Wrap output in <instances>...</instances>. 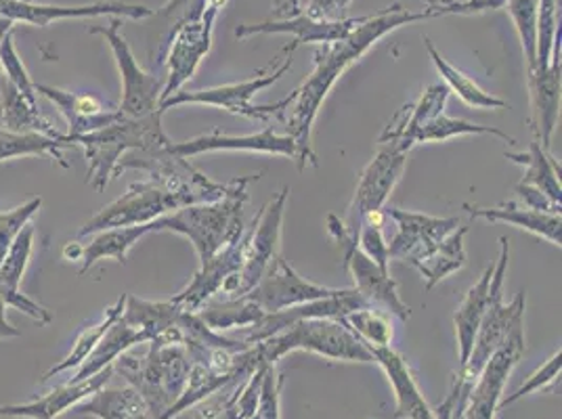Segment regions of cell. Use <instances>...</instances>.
Masks as SVG:
<instances>
[{
  "instance_id": "obj_1",
  "label": "cell",
  "mask_w": 562,
  "mask_h": 419,
  "mask_svg": "<svg viewBox=\"0 0 562 419\" xmlns=\"http://www.w3.org/2000/svg\"><path fill=\"white\" fill-rule=\"evenodd\" d=\"M432 18H435V13L430 9H424L416 13L397 2L378 13L366 15L363 24L359 25L347 38L322 45L315 50V70L292 93V103L285 107L283 116L280 117L285 126V135H290L296 143L299 170H305L306 166L317 168V156L311 145L313 124H315L317 114L331 91V87L336 84V80L386 34L395 32L403 25L418 24V22L432 20Z\"/></svg>"
},
{
  "instance_id": "obj_2",
  "label": "cell",
  "mask_w": 562,
  "mask_h": 419,
  "mask_svg": "<svg viewBox=\"0 0 562 419\" xmlns=\"http://www.w3.org/2000/svg\"><path fill=\"white\" fill-rule=\"evenodd\" d=\"M258 179L260 174L237 177L229 183V191L221 200L166 214L154 220V234L170 231L186 235L198 252L200 264L209 262L214 254L235 244L246 231L244 208L250 200L248 186Z\"/></svg>"
},
{
  "instance_id": "obj_3",
  "label": "cell",
  "mask_w": 562,
  "mask_h": 419,
  "mask_svg": "<svg viewBox=\"0 0 562 419\" xmlns=\"http://www.w3.org/2000/svg\"><path fill=\"white\" fill-rule=\"evenodd\" d=\"M70 140L74 147L85 149L89 162V185L103 191L112 177H116L117 163L128 151L158 149L172 139L162 128V112L158 110L145 117H120L97 133Z\"/></svg>"
},
{
  "instance_id": "obj_4",
  "label": "cell",
  "mask_w": 562,
  "mask_h": 419,
  "mask_svg": "<svg viewBox=\"0 0 562 419\" xmlns=\"http://www.w3.org/2000/svg\"><path fill=\"white\" fill-rule=\"evenodd\" d=\"M188 350L179 344L149 342L145 354H122L116 359V372L131 388L145 400L151 419L160 418L166 409L181 396L188 384Z\"/></svg>"
},
{
  "instance_id": "obj_5",
  "label": "cell",
  "mask_w": 562,
  "mask_h": 419,
  "mask_svg": "<svg viewBox=\"0 0 562 419\" xmlns=\"http://www.w3.org/2000/svg\"><path fill=\"white\" fill-rule=\"evenodd\" d=\"M206 202H212L211 197L193 189H177L154 179L139 181L128 186L126 193H122L112 204L99 210L91 220H87L78 237H89L116 227L147 225L177 210Z\"/></svg>"
},
{
  "instance_id": "obj_6",
  "label": "cell",
  "mask_w": 562,
  "mask_h": 419,
  "mask_svg": "<svg viewBox=\"0 0 562 419\" xmlns=\"http://www.w3.org/2000/svg\"><path fill=\"white\" fill-rule=\"evenodd\" d=\"M260 359L276 365L288 352L306 350L331 361L347 363H374V354L349 327L336 319H305L296 321L280 333L257 344Z\"/></svg>"
},
{
  "instance_id": "obj_7",
  "label": "cell",
  "mask_w": 562,
  "mask_h": 419,
  "mask_svg": "<svg viewBox=\"0 0 562 419\" xmlns=\"http://www.w3.org/2000/svg\"><path fill=\"white\" fill-rule=\"evenodd\" d=\"M225 4L227 0H191L183 20L172 27L165 59L168 73L162 101L183 91L202 59L211 53L214 22Z\"/></svg>"
},
{
  "instance_id": "obj_8",
  "label": "cell",
  "mask_w": 562,
  "mask_h": 419,
  "mask_svg": "<svg viewBox=\"0 0 562 419\" xmlns=\"http://www.w3.org/2000/svg\"><path fill=\"white\" fill-rule=\"evenodd\" d=\"M299 48L296 43H292L288 50V57L283 59L278 70L273 73H265L258 71L255 78L248 80H239V82H232V84H223V87H212V89H202V91H179L172 97H168L166 101L160 103V112L165 114L166 110L170 107H179V105H211V107H218L225 110L234 116L248 117V120H258L265 122L269 117H281L285 107L292 103V94L281 99L273 105H255L252 97L273 87L276 82H280L281 78L288 73L294 64V50Z\"/></svg>"
},
{
  "instance_id": "obj_9",
  "label": "cell",
  "mask_w": 562,
  "mask_h": 419,
  "mask_svg": "<svg viewBox=\"0 0 562 419\" xmlns=\"http://www.w3.org/2000/svg\"><path fill=\"white\" fill-rule=\"evenodd\" d=\"M290 189L283 186L280 193L258 212L250 227H246V248L239 271L223 283L221 296L241 298L250 294L267 273L269 264L280 257L281 225Z\"/></svg>"
},
{
  "instance_id": "obj_10",
  "label": "cell",
  "mask_w": 562,
  "mask_h": 419,
  "mask_svg": "<svg viewBox=\"0 0 562 419\" xmlns=\"http://www.w3.org/2000/svg\"><path fill=\"white\" fill-rule=\"evenodd\" d=\"M499 244H502V252H499V258L493 262L487 308H485L483 321L476 331L469 361L464 367L458 370V373L464 375L469 382L476 380V375L485 367V363L490 361L493 352L504 344L516 317L525 315V303H527L525 292H518L513 303L504 304V281H506V271H508L510 246H508L506 237H499Z\"/></svg>"
},
{
  "instance_id": "obj_11",
  "label": "cell",
  "mask_w": 562,
  "mask_h": 419,
  "mask_svg": "<svg viewBox=\"0 0 562 419\" xmlns=\"http://www.w3.org/2000/svg\"><path fill=\"white\" fill-rule=\"evenodd\" d=\"M120 18H112L108 25H93L89 32L103 36L114 53L120 82H122V99H120V114L126 117H145L158 112L162 93H165L166 78L156 73H147L135 59L133 50L128 47L124 34L120 32Z\"/></svg>"
},
{
  "instance_id": "obj_12",
  "label": "cell",
  "mask_w": 562,
  "mask_h": 419,
  "mask_svg": "<svg viewBox=\"0 0 562 419\" xmlns=\"http://www.w3.org/2000/svg\"><path fill=\"white\" fill-rule=\"evenodd\" d=\"M407 162V151L401 149L395 143H380V149L374 156V160L366 166L359 185L355 189L352 202L347 210L345 229L349 235V246L351 254L359 248V231L366 214L370 212H380L384 208L391 191L395 189L403 170Z\"/></svg>"
},
{
  "instance_id": "obj_13",
  "label": "cell",
  "mask_w": 562,
  "mask_h": 419,
  "mask_svg": "<svg viewBox=\"0 0 562 419\" xmlns=\"http://www.w3.org/2000/svg\"><path fill=\"white\" fill-rule=\"evenodd\" d=\"M525 354V315L516 317L504 344L493 352L485 367L472 382L467 419H495L504 386Z\"/></svg>"
},
{
  "instance_id": "obj_14",
  "label": "cell",
  "mask_w": 562,
  "mask_h": 419,
  "mask_svg": "<svg viewBox=\"0 0 562 419\" xmlns=\"http://www.w3.org/2000/svg\"><path fill=\"white\" fill-rule=\"evenodd\" d=\"M126 18V20H147L154 18L156 11L145 4L128 2H93V4H43L34 0H0V20L11 24H30L47 27L61 20H85V18Z\"/></svg>"
},
{
  "instance_id": "obj_15",
  "label": "cell",
  "mask_w": 562,
  "mask_h": 419,
  "mask_svg": "<svg viewBox=\"0 0 562 419\" xmlns=\"http://www.w3.org/2000/svg\"><path fill=\"white\" fill-rule=\"evenodd\" d=\"M340 292L342 290L317 285L313 281L301 278L280 254L269 264L267 273L262 275V280L258 281L257 287L250 294H246V298L257 304L262 313H278L290 306L331 298V296H338Z\"/></svg>"
},
{
  "instance_id": "obj_16",
  "label": "cell",
  "mask_w": 562,
  "mask_h": 419,
  "mask_svg": "<svg viewBox=\"0 0 562 419\" xmlns=\"http://www.w3.org/2000/svg\"><path fill=\"white\" fill-rule=\"evenodd\" d=\"M384 216L395 220L397 235L389 244V254L393 260L409 262L412 258L420 257L441 244L447 235L453 234L460 227V218H441L428 216L420 212L403 208H382Z\"/></svg>"
},
{
  "instance_id": "obj_17",
  "label": "cell",
  "mask_w": 562,
  "mask_h": 419,
  "mask_svg": "<svg viewBox=\"0 0 562 419\" xmlns=\"http://www.w3.org/2000/svg\"><path fill=\"white\" fill-rule=\"evenodd\" d=\"M170 149L181 158H193L200 154H212V151H250V154H267V156H283L292 158L296 162L299 149L296 143L290 135H280L273 131V126H267L260 133L235 137L225 135L221 131H212L209 135H200L195 139L183 140L170 145Z\"/></svg>"
},
{
  "instance_id": "obj_18",
  "label": "cell",
  "mask_w": 562,
  "mask_h": 419,
  "mask_svg": "<svg viewBox=\"0 0 562 419\" xmlns=\"http://www.w3.org/2000/svg\"><path fill=\"white\" fill-rule=\"evenodd\" d=\"M363 18H340V20H315L306 13H299L294 18L285 20H271L262 24H244L235 30V38L244 41L257 34H290L294 36L296 45H328L347 38L359 25L363 24Z\"/></svg>"
},
{
  "instance_id": "obj_19",
  "label": "cell",
  "mask_w": 562,
  "mask_h": 419,
  "mask_svg": "<svg viewBox=\"0 0 562 419\" xmlns=\"http://www.w3.org/2000/svg\"><path fill=\"white\" fill-rule=\"evenodd\" d=\"M114 373V367H108L103 372L94 373L80 382H66L59 388H53L48 395L27 400L22 405H0V416L4 418L27 419H57L70 411L71 407H78L82 400L91 398L94 393L105 388Z\"/></svg>"
},
{
  "instance_id": "obj_20",
  "label": "cell",
  "mask_w": 562,
  "mask_h": 419,
  "mask_svg": "<svg viewBox=\"0 0 562 419\" xmlns=\"http://www.w3.org/2000/svg\"><path fill=\"white\" fill-rule=\"evenodd\" d=\"M244 248H246V231L235 244L223 248L209 262L200 264V271L193 275V280H191L188 287L181 290L172 301L181 304V308L189 310V313L200 310L204 304L211 301L212 296L221 294L223 283L239 271Z\"/></svg>"
},
{
  "instance_id": "obj_21",
  "label": "cell",
  "mask_w": 562,
  "mask_h": 419,
  "mask_svg": "<svg viewBox=\"0 0 562 419\" xmlns=\"http://www.w3.org/2000/svg\"><path fill=\"white\" fill-rule=\"evenodd\" d=\"M36 93L45 94L53 105L59 107L61 116L68 122V139L91 135L124 117L120 110L105 107L93 94L70 93L48 84H36Z\"/></svg>"
},
{
  "instance_id": "obj_22",
  "label": "cell",
  "mask_w": 562,
  "mask_h": 419,
  "mask_svg": "<svg viewBox=\"0 0 562 419\" xmlns=\"http://www.w3.org/2000/svg\"><path fill=\"white\" fill-rule=\"evenodd\" d=\"M345 269L352 275L355 292L368 306L395 315L401 321L412 317V308L398 296L397 281L391 280V273H382L359 248L345 262Z\"/></svg>"
},
{
  "instance_id": "obj_23",
  "label": "cell",
  "mask_w": 562,
  "mask_h": 419,
  "mask_svg": "<svg viewBox=\"0 0 562 419\" xmlns=\"http://www.w3.org/2000/svg\"><path fill=\"white\" fill-rule=\"evenodd\" d=\"M531 94V126L538 143L548 151L561 114V59L548 70L527 71Z\"/></svg>"
},
{
  "instance_id": "obj_24",
  "label": "cell",
  "mask_w": 562,
  "mask_h": 419,
  "mask_svg": "<svg viewBox=\"0 0 562 419\" xmlns=\"http://www.w3.org/2000/svg\"><path fill=\"white\" fill-rule=\"evenodd\" d=\"M374 363H378L395 393V418L398 419H437L435 411L428 407L426 398L420 393L414 375L409 372L405 359L398 354L397 350L386 347V349H372Z\"/></svg>"
},
{
  "instance_id": "obj_25",
  "label": "cell",
  "mask_w": 562,
  "mask_h": 419,
  "mask_svg": "<svg viewBox=\"0 0 562 419\" xmlns=\"http://www.w3.org/2000/svg\"><path fill=\"white\" fill-rule=\"evenodd\" d=\"M464 210H469L470 218H483L490 223H506L518 227L522 231L538 235L548 239L552 246L561 248L562 241V218L561 214H550V212H539V210L520 206L516 202H506L497 208H479L464 204Z\"/></svg>"
},
{
  "instance_id": "obj_26",
  "label": "cell",
  "mask_w": 562,
  "mask_h": 419,
  "mask_svg": "<svg viewBox=\"0 0 562 419\" xmlns=\"http://www.w3.org/2000/svg\"><path fill=\"white\" fill-rule=\"evenodd\" d=\"M181 313H183L181 304H177L175 301L154 303V301H143L133 294H126L124 310H122L120 319L126 326L139 329L140 333L147 338V344L149 342L165 344L168 331L177 327Z\"/></svg>"
},
{
  "instance_id": "obj_27",
  "label": "cell",
  "mask_w": 562,
  "mask_h": 419,
  "mask_svg": "<svg viewBox=\"0 0 562 419\" xmlns=\"http://www.w3.org/2000/svg\"><path fill=\"white\" fill-rule=\"evenodd\" d=\"M469 234V227H458L453 234L447 235L441 244L430 248L420 257L412 258L409 264L420 271L426 280V292L435 290L441 281L453 275L467 264V248L464 237Z\"/></svg>"
},
{
  "instance_id": "obj_28",
  "label": "cell",
  "mask_w": 562,
  "mask_h": 419,
  "mask_svg": "<svg viewBox=\"0 0 562 419\" xmlns=\"http://www.w3.org/2000/svg\"><path fill=\"white\" fill-rule=\"evenodd\" d=\"M0 120L4 124V131L11 133H41L55 139L64 137V133H59L47 117L41 114L38 103L25 99L7 78H2L0 82Z\"/></svg>"
},
{
  "instance_id": "obj_29",
  "label": "cell",
  "mask_w": 562,
  "mask_h": 419,
  "mask_svg": "<svg viewBox=\"0 0 562 419\" xmlns=\"http://www.w3.org/2000/svg\"><path fill=\"white\" fill-rule=\"evenodd\" d=\"M493 264L485 269L481 280L476 281L464 296L462 304L458 306L453 315V326H456V338H458V354H460V367L467 365L470 352L474 347V338L479 326L483 321L485 308H487V298H490V283H492Z\"/></svg>"
},
{
  "instance_id": "obj_30",
  "label": "cell",
  "mask_w": 562,
  "mask_h": 419,
  "mask_svg": "<svg viewBox=\"0 0 562 419\" xmlns=\"http://www.w3.org/2000/svg\"><path fill=\"white\" fill-rule=\"evenodd\" d=\"M78 416L97 419H151L139 393L126 388H101L76 407Z\"/></svg>"
},
{
  "instance_id": "obj_31",
  "label": "cell",
  "mask_w": 562,
  "mask_h": 419,
  "mask_svg": "<svg viewBox=\"0 0 562 419\" xmlns=\"http://www.w3.org/2000/svg\"><path fill=\"white\" fill-rule=\"evenodd\" d=\"M137 344H147V338L140 333L139 329L126 326L117 317L112 327L108 329V333L101 338V342L97 344V349L89 354V359L78 367V372L71 377L70 382L87 380L94 373L112 367V363H116L117 356H122L124 352H128Z\"/></svg>"
},
{
  "instance_id": "obj_32",
  "label": "cell",
  "mask_w": 562,
  "mask_h": 419,
  "mask_svg": "<svg viewBox=\"0 0 562 419\" xmlns=\"http://www.w3.org/2000/svg\"><path fill=\"white\" fill-rule=\"evenodd\" d=\"M147 234H154V223L135 225V227H116V229H105L94 234L93 239L82 250V258H80L82 267L78 273L85 275L94 262L103 258H114L116 262L124 264L133 246L139 244L140 237Z\"/></svg>"
},
{
  "instance_id": "obj_33",
  "label": "cell",
  "mask_w": 562,
  "mask_h": 419,
  "mask_svg": "<svg viewBox=\"0 0 562 419\" xmlns=\"http://www.w3.org/2000/svg\"><path fill=\"white\" fill-rule=\"evenodd\" d=\"M424 47L428 50V55H430L435 68L439 71V76L443 78L447 91L456 94L469 107H476V110H504V107H508V101L483 91L464 71H460L456 66H451L446 57L437 50V47L430 43L428 36H424Z\"/></svg>"
},
{
  "instance_id": "obj_34",
  "label": "cell",
  "mask_w": 562,
  "mask_h": 419,
  "mask_svg": "<svg viewBox=\"0 0 562 419\" xmlns=\"http://www.w3.org/2000/svg\"><path fill=\"white\" fill-rule=\"evenodd\" d=\"M504 156L510 162L527 166V172H525L520 183L536 186L543 195H548L554 204H561V166L539 145L538 140L531 143L529 149L522 151V154H508L506 151Z\"/></svg>"
},
{
  "instance_id": "obj_35",
  "label": "cell",
  "mask_w": 562,
  "mask_h": 419,
  "mask_svg": "<svg viewBox=\"0 0 562 419\" xmlns=\"http://www.w3.org/2000/svg\"><path fill=\"white\" fill-rule=\"evenodd\" d=\"M66 147H74L68 135H64L61 139H55L41 133H11L0 128V162L13 160V158L47 156L50 160H57L64 168H68L70 163L64 158Z\"/></svg>"
},
{
  "instance_id": "obj_36",
  "label": "cell",
  "mask_w": 562,
  "mask_h": 419,
  "mask_svg": "<svg viewBox=\"0 0 562 419\" xmlns=\"http://www.w3.org/2000/svg\"><path fill=\"white\" fill-rule=\"evenodd\" d=\"M200 315V319L206 326L218 331V333H227L232 329H246V327L258 324L267 313H262L257 304L244 298H225L223 303L209 304L202 306L200 310H195Z\"/></svg>"
},
{
  "instance_id": "obj_37",
  "label": "cell",
  "mask_w": 562,
  "mask_h": 419,
  "mask_svg": "<svg viewBox=\"0 0 562 419\" xmlns=\"http://www.w3.org/2000/svg\"><path fill=\"white\" fill-rule=\"evenodd\" d=\"M124 301H126V294H124L120 301H116V304H112L110 308H105L103 319H101L99 324H94V326L87 327V329L76 338V342H74V349L70 350V354H68L64 361H59L57 365H53V367L45 373L43 382H48L50 377L61 375L64 372L78 370V367L89 359V354L97 349V344H99V342H101V338L108 333V329H110L112 324L116 321L117 317L122 315V310H124Z\"/></svg>"
},
{
  "instance_id": "obj_38",
  "label": "cell",
  "mask_w": 562,
  "mask_h": 419,
  "mask_svg": "<svg viewBox=\"0 0 562 419\" xmlns=\"http://www.w3.org/2000/svg\"><path fill=\"white\" fill-rule=\"evenodd\" d=\"M462 135H492L497 139L508 140L510 145H515V137H510L508 133L493 128V126H481V124H472L467 120H458V117H449L446 114L432 117L430 122L422 124L420 128L412 135V147L420 145V143H432V140H449L453 137H462Z\"/></svg>"
},
{
  "instance_id": "obj_39",
  "label": "cell",
  "mask_w": 562,
  "mask_h": 419,
  "mask_svg": "<svg viewBox=\"0 0 562 419\" xmlns=\"http://www.w3.org/2000/svg\"><path fill=\"white\" fill-rule=\"evenodd\" d=\"M368 349H386L393 344L395 329L389 319V313L378 310L374 306L357 308L340 319Z\"/></svg>"
},
{
  "instance_id": "obj_40",
  "label": "cell",
  "mask_w": 562,
  "mask_h": 419,
  "mask_svg": "<svg viewBox=\"0 0 562 419\" xmlns=\"http://www.w3.org/2000/svg\"><path fill=\"white\" fill-rule=\"evenodd\" d=\"M561 0H539L536 70H548L561 57Z\"/></svg>"
},
{
  "instance_id": "obj_41",
  "label": "cell",
  "mask_w": 562,
  "mask_h": 419,
  "mask_svg": "<svg viewBox=\"0 0 562 419\" xmlns=\"http://www.w3.org/2000/svg\"><path fill=\"white\" fill-rule=\"evenodd\" d=\"M504 9L515 22L516 34L520 38V47L527 61V71L536 70L539 0H508Z\"/></svg>"
},
{
  "instance_id": "obj_42",
  "label": "cell",
  "mask_w": 562,
  "mask_h": 419,
  "mask_svg": "<svg viewBox=\"0 0 562 419\" xmlns=\"http://www.w3.org/2000/svg\"><path fill=\"white\" fill-rule=\"evenodd\" d=\"M265 370H267V363H262L250 377L239 382L232 395L225 396L223 400L225 419H252L257 416Z\"/></svg>"
},
{
  "instance_id": "obj_43",
  "label": "cell",
  "mask_w": 562,
  "mask_h": 419,
  "mask_svg": "<svg viewBox=\"0 0 562 419\" xmlns=\"http://www.w3.org/2000/svg\"><path fill=\"white\" fill-rule=\"evenodd\" d=\"M0 66L7 78L20 93L24 94L25 99H30L32 103H38V93H36V84L32 82L30 73L25 70L24 61L18 53V48L13 45V36L9 34L2 45H0Z\"/></svg>"
},
{
  "instance_id": "obj_44",
  "label": "cell",
  "mask_w": 562,
  "mask_h": 419,
  "mask_svg": "<svg viewBox=\"0 0 562 419\" xmlns=\"http://www.w3.org/2000/svg\"><path fill=\"white\" fill-rule=\"evenodd\" d=\"M43 206V197H32L30 202H25L20 208L9 210V212H0V264L7 257L11 244L15 241V237L24 229L25 225L36 216V212Z\"/></svg>"
},
{
  "instance_id": "obj_45",
  "label": "cell",
  "mask_w": 562,
  "mask_h": 419,
  "mask_svg": "<svg viewBox=\"0 0 562 419\" xmlns=\"http://www.w3.org/2000/svg\"><path fill=\"white\" fill-rule=\"evenodd\" d=\"M562 367V350L559 349L539 370L531 373L518 388H516L515 395L506 396L499 400V407H508V405H515L516 400H520L522 396L531 395V393H538L541 388L550 386L559 375H561Z\"/></svg>"
},
{
  "instance_id": "obj_46",
  "label": "cell",
  "mask_w": 562,
  "mask_h": 419,
  "mask_svg": "<svg viewBox=\"0 0 562 419\" xmlns=\"http://www.w3.org/2000/svg\"><path fill=\"white\" fill-rule=\"evenodd\" d=\"M359 250L374 262L375 267L382 273H391L389 264H391V254H389V241L384 239L382 227L374 225H363L359 231Z\"/></svg>"
},
{
  "instance_id": "obj_47",
  "label": "cell",
  "mask_w": 562,
  "mask_h": 419,
  "mask_svg": "<svg viewBox=\"0 0 562 419\" xmlns=\"http://www.w3.org/2000/svg\"><path fill=\"white\" fill-rule=\"evenodd\" d=\"M281 386H283V375L276 372V365H267L265 375H262V388H260L258 419H281Z\"/></svg>"
},
{
  "instance_id": "obj_48",
  "label": "cell",
  "mask_w": 562,
  "mask_h": 419,
  "mask_svg": "<svg viewBox=\"0 0 562 419\" xmlns=\"http://www.w3.org/2000/svg\"><path fill=\"white\" fill-rule=\"evenodd\" d=\"M472 388V382H469L464 375H456L451 382V390L446 400L435 407V418L437 419H467V403H469V393Z\"/></svg>"
},
{
  "instance_id": "obj_49",
  "label": "cell",
  "mask_w": 562,
  "mask_h": 419,
  "mask_svg": "<svg viewBox=\"0 0 562 419\" xmlns=\"http://www.w3.org/2000/svg\"><path fill=\"white\" fill-rule=\"evenodd\" d=\"M351 2L352 0H308L303 13L315 20H340Z\"/></svg>"
},
{
  "instance_id": "obj_50",
  "label": "cell",
  "mask_w": 562,
  "mask_h": 419,
  "mask_svg": "<svg viewBox=\"0 0 562 419\" xmlns=\"http://www.w3.org/2000/svg\"><path fill=\"white\" fill-rule=\"evenodd\" d=\"M518 197L525 202V206L539 212H550V214H561V204H554L548 195H543L536 186L518 183L516 185Z\"/></svg>"
},
{
  "instance_id": "obj_51",
  "label": "cell",
  "mask_w": 562,
  "mask_h": 419,
  "mask_svg": "<svg viewBox=\"0 0 562 419\" xmlns=\"http://www.w3.org/2000/svg\"><path fill=\"white\" fill-rule=\"evenodd\" d=\"M303 13L301 9V0H276L273 2V15L276 20H285V18H294Z\"/></svg>"
},
{
  "instance_id": "obj_52",
  "label": "cell",
  "mask_w": 562,
  "mask_h": 419,
  "mask_svg": "<svg viewBox=\"0 0 562 419\" xmlns=\"http://www.w3.org/2000/svg\"><path fill=\"white\" fill-rule=\"evenodd\" d=\"M223 400H225V396L218 398L216 403H211L209 407L200 409L198 416L193 419H225V414H223Z\"/></svg>"
},
{
  "instance_id": "obj_53",
  "label": "cell",
  "mask_w": 562,
  "mask_h": 419,
  "mask_svg": "<svg viewBox=\"0 0 562 419\" xmlns=\"http://www.w3.org/2000/svg\"><path fill=\"white\" fill-rule=\"evenodd\" d=\"M189 2H191V0H168L165 7L160 9V13H162V15H172V13H177V11L188 9Z\"/></svg>"
},
{
  "instance_id": "obj_54",
  "label": "cell",
  "mask_w": 562,
  "mask_h": 419,
  "mask_svg": "<svg viewBox=\"0 0 562 419\" xmlns=\"http://www.w3.org/2000/svg\"><path fill=\"white\" fill-rule=\"evenodd\" d=\"M82 246L80 244H76V241H70L66 248H64V257L68 258V260H80L82 258Z\"/></svg>"
},
{
  "instance_id": "obj_55",
  "label": "cell",
  "mask_w": 562,
  "mask_h": 419,
  "mask_svg": "<svg viewBox=\"0 0 562 419\" xmlns=\"http://www.w3.org/2000/svg\"><path fill=\"white\" fill-rule=\"evenodd\" d=\"M13 27H15V24H11V22H7V20H0V45H2V41L13 32ZM0 82H2V76H0Z\"/></svg>"
},
{
  "instance_id": "obj_56",
  "label": "cell",
  "mask_w": 562,
  "mask_h": 419,
  "mask_svg": "<svg viewBox=\"0 0 562 419\" xmlns=\"http://www.w3.org/2000/svg\"><path fill=\"white\" fill-rule=\"evenodd\" d=\"M4 308H7V303H4V298H2V294H0V327H4V329H13V326L7 321V313H4Z\"/></svg>"
},
{
  "instance_id": "obj_57",
  "label": "cell",
  "mask_w": 562,
  "mask_h": 419,
  "mask_svg": "<svg viewBox=\"0 0 562 419\" xmlns=\"http://www.w3.org/2000/svg\"><path fill=\"white\" fill-rule=\"evenodd\" d=\"M18 336H22V331L18 327H13V329L0 327V338H18Z\"/></svg>"
},
{
  "instance_id": "obj_58",
  "label": "cell",
  "mask_w": 562,
  "mask_h": 419,
  "mask_svg": "<svg viewBox=\"0 0 562 419\" xmlns=\"http://www.w3.org/2000/svg\"><path fill=\"white\" fill-rule=\"evenodd\" d=\"M422 2H426L428 7H432V4H447V2H464V0H422Z\"/></svg>"
}]
</instances>
